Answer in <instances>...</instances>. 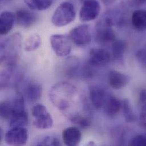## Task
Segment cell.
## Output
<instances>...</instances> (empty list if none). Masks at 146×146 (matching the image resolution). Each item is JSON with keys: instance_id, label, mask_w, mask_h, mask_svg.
<instances>
[{"instance_id": "6da1fadb", "label": "cell", "mask_w": 146, "mask_h": 146, "mask_svg": "<svg viewBox=\"0 0 146 146\" xmlns=\"http://www.w3.org/2000/svg\"><path fill=\"white\" fill-rule=\"evenodd\" d=\"M77 96V89L67 82H59L51 88L50 100L59 110L67 111L71 107Z\"/></svg>"}, {"instance_id": "7a4b0ae2", "label": "cell", "mask_w": 146, "mask_h": 146, "mask_svg": "<svg viewBox=\"0 0 146 146\" xmlns=\"http://www.w3.org/2000/svg\"><path fill=\"white\" fill-rule=\"evenodd\" d=\"M22 47V36L16 33L0 42V65L17 66Z\"/></svg>"}, {"instance_id": "3957f363", "label": "cell", "mask_w": 146, "mask_h": 146, "mask_svg": "<svg viewBox=\"0 0 146 146\" xmlns=\"http://www.w3.org/2000/svg\"><path fill=\"white\" fill-rule=\"evenodd\" d=\"M11 104L12 112L9 118L10 127H25L28 124L29 118L23 96L19 93L11 101Z\"/></svg>"}, {"instance_id": "277c9868", "label": "cell", "mask_w": 146, "mask_h": 146, "mask_svg": "<svg viewBox=\"0 0 146 146\" xmlns=\"http://www.w3.org/2000/svg\"><path fill=\"white\" fill-rule=\"evenodd\" d=\"M75 17L74 5L70 2L65 1L56 9L52 17V22L56 26H65L73 21Z\"/></svg>"}, {"instance_id": "5b68a950", "label": "cell", "mask_w": 146, "mask_h": 146, "mask_svg": "<svg viewBox=\"0 0 146 146\" xmlns=\"http://www.w3.org/2000/svg\"><path fill=\"white\" fill-rule=\"evenodd\" d=\"M32 115L34 118L33 125L38 129H48L53 125V119L47 109L42 104H37L31 109Z\"/></svg>"}, {"instance_id": "8992f818", "label": "cell", "mask_w": 146, "mask_h": 146, "mask_svg": "<svg viewBox=\"0 0 146 146\" xmlns=\"http://www.w3.org/2000/svg\"><path fill=\"white\" fill-rule=\"evenodd\" d=\"M70 39L73 43L80 47L88 46L92 40L90 26L81 25L75 27L70 33Z\"/></svg>"}, {"instance_id": "52a82bcc", "label": "cell", "mask_w": 146, "mask_h": 146, "mask_svg": "<svg viewBox=\"0 0 146 146\" xmlns=\"http://www.w3.org/2000/svg\"><path fill=\"white\" fill-rule=\"evenodd\" d=\"M50 43L55 53L59 57L67 56L71 52L70 38L63 34H54L50 37Z\"/></svg>"}, {"instance_id": "ba28073f", "label": "cell", "mask_w": 146, "mask_h": 146, "mask_svg": "<svg viewBox=\"0 0 146 146\" xmlns=\"http://www.w3.org/2000/svg\"><path fill=\"white\" fill-rule=\"evenodd\" d=\"M28 138V131L24 127H10L5 136L6 143L10 146L25 145Z\"/></svg>"}, {"instance_id": "9c48e42d", "label": "cell", "mask_w": 146, "mask_h": 146, "mask_svg": "<svg viewBox=\"0 0 146 146\" xmlns=\"http://www.w3.org/2000/svg\"><path fill=\"white\" fill-rule=\"evenodd\" d=\"M100 5L97 0H84L80 10L79 17L82 22L94 20L99 15Z\"/></svg>"}, {"instance_id": "30bf717a", "label": "cell", "mask_w": 146, "mask_h": 146, "mask_svg": "<svg viewBox=\"0 0 146 146\" xmlns=\"http://www.w3.org/2000/svg\"><path fill=\"white\" fill-rule=\"evenodd\" d=\"M95 37L96 42L102 45L112 43L117 39L116 34L112 29V26L104 21L98 25Z\"/></svg>"}, {"instance_id": "8fae6325", "label": "cell", "mask_w": 146, "mask_h": 146, "mask_svg": "<svg viewBox=\"0 0 146 146\" xmlns=\"http://www.w3.org/2000/svg\"><path fill=\"white\" fill-rule=\"evenodd\" d=\"M16 66H6L0 70V90H3L15 85L19 81Z\"/></svg>"}, {"instance_id": "7c38bea8", "label": "cell", "mask_w": 146, "mask_h": 146, "mask_svg": "<svg viewBox=\"0 0 146 146\" xmlns=\"http://www.w3.org/2000/svg\"><path fill=\"white\" fill-rule=\"evenodd\" d=\"M110 54L104 48H94L90 50L89 52L88 62L92 67H104L110 62Z\"/></svg>"}, {"instance_id": "4fadbf2b", "label": "cell", "mask_w": 146, "mask_h": 146, "mask_svg": "<svg viewBox=\"0 0 146 146\" xmlns=\"http://www.w3.org/2000/svg\"><path fill=\"white\" fill-rule=\"evenodd\" d=\"M25 98L30 102H34L39 100L42 94L41 85L35 81H28L25 82L23 88Z\"/></svg>"}, {"instance_id": "5bb4252c", "label": "cell", "mask_w": 146, "mask_h": 146, "mask_svg": "<svg viewBox=\"0 0 146 146\" xmlns=\"http://www.w3.org/2000/svg\"><path fill=\"white\" fill-rule=\"evenodd\" d=\"M15 18L17 24L24 28H29L35 23L36 15L26 9H19L15 13Z\"/></svg>"}, {"instance_id": "9a60e30c", "label": "cell", "mask_w": 146, "mask_h": 146, "mask_svg": "<svg viewBox=\"0 0 146 146\" xmlns=\"http://www.w3.org/2000/svg\"><path fill=\"white\" fill-rule=\"evenodd\" d=\"M15 18L10 11H3L0 14V35L8 34L13 29Z\"/></svg>"}, {"instance_id": "2e32d148", "label": "cell", "mask_w": 146, "mask_h": 146, "mask_svg": "<svg viewBox=\"0 0 146 146\" xmlns=\"http://www.w3.org/2000/svg\"><path fill=\"white\" fill-rule=\"evenodd\" d=\"M62 138L66 145L77 146L81 139V133L78 129L70 127L66 129L63 131Z\"/></svg>"}, {"instance_id": "e0dca14e", "label": "cell", "mask_w": 146, "mask_h": 146, "mask_svg": "<svg viewBox=\"0 0 146 146\" xmlns=\"http://www.w3.org/2000/svg\"><path fill=\"white\" fill-rule=\"evenodd\" d=\"M108 79L109 85L114 89H120L125 87L128 82V77L126 74L115 70L109 72Z\"/></svg>"}, {"instance_id": "ac0fdd59", "label": "cell", "mask_w": 146, "mask_h": 146, "mask_svg": "<svg viewBox=\"0 0 146 146\" xmlns=\"http://www.w3.org/2000/svg\"><path fill=\"white\" fill-rule=\"evenodd\" d=\"M89 98L92 106L95 109H100L104 105L105 102V92L100 87H92L89 89Z\"/></svg>"}, {"instance_id": "d6986e66", "label": "cell", "mask_w": 146, "mask_h": 146, "mask_svg": "<svg viewBox=\"0 0 146 146\" xmlns=\"http://www.w3.org/2000/svg\"><path fill=\"white\" fill-rule=\"evenodd\" d=\"M131 23L136 30L145 31L146 28V11L141 9L134 11L131 16Z\"/></svg>"}, {"instance_id": "ffe728a7", "label": "cell", "mask_w": 146, "mask_h": 146, "mask_svg": "<svg viewBox=\"0 0 146 146\" xmlns=\"http://www.w3.org/2000/svg\"><path fill=\"white\" fill-rule=\"evenodd\" d=\"M105 112L109 117L117 114L121 108V101L114 97L110 96L105 103Z\"/></svg>"}, {"instance_id": "44dd1931", "label": "cell", "mask_w": 146, "mask_h": 146, "mask_svg": "<svg viewBox=\"0 0 146 146\" xmlns=\"http://www.w3.org/2000/svg\"><path fill=\"white\" fill-rule=\"evenodd\" d=\"M121 108L122 112L127 122L132 123L137 120V117L135 114L130 101L128 99H124L121 102Z\"/></svg>"}, {"instance_id": "7402d4cb", "label": "cell", "mask_w": 146, "mask_h": 146, "mask_svg": "<svg viewBox=\"0 0 146 146\" xmlns=\"http://www.w3.org/2000/svg\"><path fill=\"white\" fill-rule=\"evenodd\" d=\"M127 48V43L125 40L122 39L115 40L112 43L111 50L114 58L119 60L123 58V56Z\"/></svg>"}, {"instance_id": "603a6c76", "label": "cell", "mask_w": 146, "mask_h": 146, "mask_svg": "<svg viewBox=\"0 0 146 146\" xmlns=\"http://www.w3.org/2000/svg\"><path fill=\"white\" fill-rule=\"evenodd\" d=\"M26 5L35 10H45L52 5L53 0H24Z\"/></svg>"}, {"instance_id": "cb8c5ba5", "label": "cell", "mask_w": 146, "mask_h": 146, "mask_svg": "<svg viewBox=\"0 0 146 146\" xmlns=\"http://www.w3.org/2000/svg\"><path fill=\"white\" fill-rule=\"evenodd\" d=\"M70 120L81 127L87 128L91 125V118L88 115H82L78 113H73L68 116Z\"/></svg>"}, {"instance_id": "d4e9b609", "label": "cell", "mask_w": 146, "mask_h": 146, "mask_svg": "<svg viewBox=\"0 0 146 146\" xmlns=\"http://www.w3.org/2000/svg\"><path fill=\"white\" fill-rule=\"evenodd\" d=\"M42 40L38 34H33L30 36L24 43V49L27 52L36 50L41 45Z\"/></svg>"}, {"instance_id": "484cf974", "label": "cell", "mask_w": 146, "mask_h": 146, "mask_svg": "<svg viewBox=\"0 0 146 146\" xmlns=\"http://www.w3.org/2000/svg\"><path fill=\"white\" fill-rule=\"evenodd\" d=\"M12 112L11 101H2L0 102V118L8 119Z\"/></svg>"}, {"instance_id": "4316f807", "label": "cell", "mask_w": 146, "mask_h": 146, "mask_svg": "<svg viewBox=\"0 0 146 146\" xmlns=\"http://www.w3.org/2000/svg\"><path fill=\"white\" fill-rule=\"evenodd\" d=\"M66 71L68 76L73 77L76 73L80 67V62L78 60L74 58L68 59L67 62Z\"/></svg>"}, {"instance_id": "83f0119b", "label": "cell", "mask_w": 146, "mask_h": 146, "mask_svg": "<svg viewBox=\"0 0 146 146\" xmlns=\"http://www.w3.org/2000/svg\"><path fill=\"white\" fill-rule=\"evenodd\" d=\"M38 146H60V140L54 136H47L44 137L38 144Z\"/></svg>"}, {"instance_id": "f1b7e54d", "label": "cell", "mask_w": 146, "mask_h": 146, "mask_svg": "<svg viewBox=\"0 0 146 146\" xmlns=\"http://www.w3.org/2000/svg\"><path fill=\"white\" fill-rule=\"evenodd\" d=\"M130 146H142L146 145V137L143 135H139L134 137L130 144Z\"/></svg>"}, {"instance_id": "f546056e", "label": "cell", "mask_w": 146, "mask_h": 146, "mask_svg": "<svg viewBox=\"0 0 146 146\" xmlns=\"http://www.w3.org/2000/svg\"><path fill=\"white\" fill-rule=\"evenodd\" d=\"M146 50L142 48L136 52V58L138 61L144 67L146 66Z\"/></svg>"}, {"instance_id": "4dcf8cb0", "label": "cell", "mask_w": 146, "mask_h": 146, "mask_svg": "<svg viewBox=\"0 0 146 146\" xmlns=\"http://www.w3.org/2000/svg\"><path fill=\"white\" fill-rule=\"evenodd\" d=\"M146 105H145L142 106L141 111L140 114L141 125L144 128H145L146 126Z\"/></svg>"}, {"instance_id": "1f68e13d", "label": "cell", "mask_w": 146, "mask_h": 146, "mask_svg": "<svg viewBox=\"0 0 146 146\" xmlns=\"http://www.w3.org/2000/svg\"><path fill=\"white\" fill-rule=\"evenodd\" d=\"M146 90L143 89L141 91L139 94V101L142 106L146 105Z\"/></svg>"}, {"instance_id": "d6a6232c", "label": "cell", "mask_w": 146, "mask_h": 146, "mask_svg": "<svg viewBox=\"0 0 146 146\" xmlns=\"http://www.w3.org/2000/svg\"><path fill=\"white\" fill-rule=\"evenodd\" d=\"M106 4H110L114 0H102Z\"/></svg>"}, {"instance_id": "836d02e7", "label": "cell", "mask_w": 146, "mask_h": 146, "mask_svg": "<svg viewBox=\"0 0 146 146\" xmlns=\"http://www.w3.org/2000/svg\"><path fill=\"white\" fill-rule=\"evenodd\" d=\"M3 138V131L0 127V142L2 141Z\"/></svg>"}, {"instance_id": "e575fe53", "label": "cell", "mask_w": 146, "mask_h": 146, "mask_svg": "<svg viewBox=\"0 0 146 146\" xmlns=\"http://www.w3.org/2000/svg\"><path fill=\"white\" fill-rule=\"evenodd\" d=\"M138 3H140V4H143L145 3L146 0H135Z\"/></svg>"}, {"instance_id": "d590c367", "label": "cell", "mask_w": 146, "mask_h": 146, "mask_svg": "<svg viewBox=\"0 0 146 146\" xmlns=\"http://www.w3.org/2000/svg\"><path fill=\"white\" fill-rule=\"evenodd\" d=\"M88 145H93V146H95L96 144H95L94 142H90L88 144Z\"/></svg>"}]
</instances>
